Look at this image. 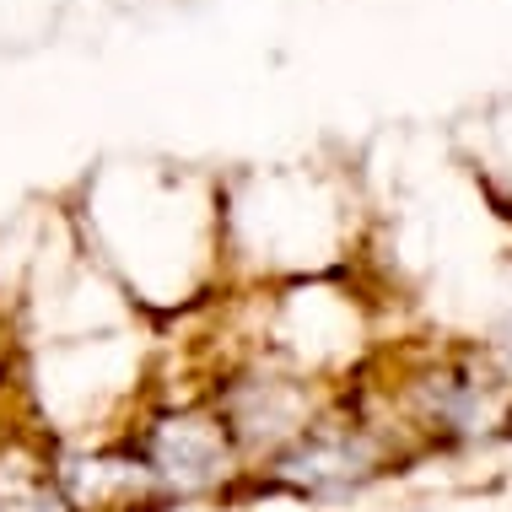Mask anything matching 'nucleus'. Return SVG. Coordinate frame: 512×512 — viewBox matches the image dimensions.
<instances>
[{
  "label": "nucleus",
  "mask_w": 512,
  "mask_h": 512,
  "mask_svg": "<svg viewBox=\"0 0 512 512\" xmlns=\"http://www.w3.org/2000/svg\"><path fill=\"white\" fill-rule=\"evenodd\" d=\"M0 512H71L65 507L60 486L22 453H6L0 459Z\"/></svg>",
  "instance_id": "nucleus-1"
},
{
  "label": "nucleus",
  "mask_w": 512,
  "mask_h": 512,
  "mask_svg": "<svg viewBox=\"0 0 512 512\" xmlns=\"http://www.w3.org/2000/svg\"><path fill=\"white\" fill-rule=\"evenodd\" d=\"M507 351H512V324H507Z\"/></svg>",
  "instance_id": "nucleus-2"
}]
</instances>
